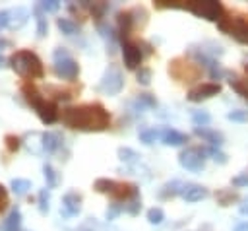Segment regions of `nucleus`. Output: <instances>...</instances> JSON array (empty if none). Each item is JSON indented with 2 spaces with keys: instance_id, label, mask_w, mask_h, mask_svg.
<instances>
[{
  "instance_id": "obj_13",
  "label": "nucleus",
  "mask_w": 248,
  "mask_h": 231,
  "mask_svg": "<svg viewBox=\"0 0 248 231\" xmlns=\"http://www.w3.org/2000/svg\"><path fill=\"white\" fill-rule=\"evenodd\" d=\"M134 23H136L134 10L120 12V14H118V35H120L122 41H128V39H130V33H132Z\"/></svg>"
},
{
  "instance_id": "obj_24",
  "label": "nucleus",
  "mask_w": 248,
  "mask_h": 231,
  "mask_svg": "<svg viewBox=\"0 0 248 231\" xmlns=\"http://www.w3.org/2000/svg\"><path fill=\"white\" fill-rule=\"evenodd\" d=\"M10 186H12V192H14V194L23 196V194H25V192L31 188V182H29L27 179H12Z\"/></svg>"
},
{
  "instance_id": "obj_33",
  "label": "nucleus",
  "mask_w": 248,
  "mask_h": 231,
  "mask_svg": "<svg viewBox=\"0 0 248 231\" xmlns=\"http://www.w3.org/2000/svg\"><path fill=\"white\" fill-rule=\"evenodd\" d=\"M140 210H141V200L140 198H132V200H128L124 204V212L130 214V215H138Z\"/></svg>"
},
{
  "instance_id": "obj_6",
  "label": "nucleus",
  "mask_w": 248,
  "mask_h": 231,
  "mask_svg": "<svg viewBox=\"0 0 248 231\" xmlns=\"http://www.w3.org/2000/svg\"><path fill=\"white\" fill-rule=\"evenodd\" d=\"M186 10H190L194 16L203 17L207 21H219L225 14V8L221 2L215 0H203V2H186Z\"/></svg>"
},
{
  "instance_id": "obj_4",
  "label": "nucleus",
  "mask_w": 248,
  "mask_h": 231,
  "mask_svg": "<svg viewBox=\"0 0 248 231\" xmlns=\"http://www.w3.org/2000/svg\"><path fill=\"white\" fill-rule=\"evenodd\" d=\"M95 190L103 192V194H108L116 202H120V200L128 202L132 198H140V188L136 184L118 182V181H112V179H97L95 181Z\"/></svg>"
},
{
  "instance_id": "obj_32",
  "label": "nucleus",
  "mask_w": 248,
  "mask_h": 231,
  "mask_svg": "<svg viewBox=\"0 0 248 231\" xmlns=\"http://www.w3.org/2000/svg\"><path fill=\"white\" fill-rule=\"evenodd\" d=\"M205 153L207 155H211V159L213 161H217V163H221V165H225L227 163V153H223L219 148H215V146H209L207 149H205Z\"/></svg>"
},
{
  "instance_id": "obj_21",
  "label": "nucleus",
  "mask_w": 248,
  "mask_h": 231,
  "mask_svg": "<svg viewBox=\"0 0 248 231\" xmlns=\"http://www.w3.org/2000/svg\"><path fill=\"white\" fill-rule=\"evenodd\" d=\"M33 12H35V19H37V37L39 39H43L46 33H48V23H46V16H45V12L39 8V4L33 8Z\"/></svg>"
},
{
  "instance_id": "obj_30",
  "label": "nucleus",
  "mask_w": 248,
  "mask_h": 231,
  "mask_svg": "<svg viewBox=\"0 0 248 231\" xmlns=\"http://www.w3.org/2000/svg\"><path fill=\"white\" fill-rule=\"evenodd\" d=\"M163 219H165V212L161 210V208H149L147 210V221L151 223V225H159V223H163Z\"/></svg>"
},
{
  "instance_id": "obj_39",
  "label": "nucleus",
  "mask_w": 248,
  "mask_h": 231,
  "mask_svg": "<svg viewBox=\"0 0 248 231\" xmlns=\"http://www.w3.org/2000/svg\"><path fill=\"white\" fill-rule=\"evenodd\" d=\"M138 103L143 105V107H155L157 105V101H155V97L151 93H140L138 95Z\"/></svg>"
},
{
  "instance_id": "obj_40",
  "label": "nucleus",
  "mask_w": 248,
  "mask_h": 231,
  "mask_svg": "<svg viewBox=\"0 0 248 231\" xmlns=\"http://www.w3.org/2000/svg\"><path fill=\"white\" fill-rule=\"evenodd\" d=\"M39 8L46 14V12H56L58 8H60V2L58 0H45V2H41L39 4Z\"/></svg>"
},
{
  "instance_id": "obj_10",
  "label": "nucleus",
  "mask_w": 248,
  "mask_h": 231,
  "mask_svg": "<svg viewBox=\"0 0 248 231\" xmlns=\"http://www.w3.org/2000/svg\"><path fill=\"white\" fill-rule=\"evenodd\" d=\"M54 74L60 78V80H68V82H74L79 74V64L72 58V56H66V58H60V60H54V66H52Z\"/></svg>"
},
{
  "instance_id": "obj_43",
  "label": "nucleus",
  "mask_w": 248,
  "mask_h": 231,
  "mask_svg": "<svg viewBox=\"0 0 248 231\" xmlns=\"http://www.w3.org/2000/svg\"><path fill=\"white\" fill-rule=\"evenodd\" d=\"M6 206H8V192H6V188L0 184V212H4Z\"/></svg>"
},
{
  "instance_id": "obj_47",
  "label": "nucleus",
  "mask_w": 248,
  "mask_h": 231,
  "mask_svg": "<svg viewBox=\"0 0 248 231\" xmlns=\"http://www.w3.org/2000/svg\"><path fill=\"white\" fill-rule=\"evenodd\" d=\"M4 64H6V60H4V56H2V54H0V68H2V66H4Z\"/></svg>"
},
{
  "instance_id": "obj_25",
  "label": "nucleus",
  "mask_w": 248,
  "mask_h": 231,
  "mask_svg": "<svg viewBox=\"0 0 248 231\" xmlns=\"http://www.w3.org/2000/svg\"><path fill=\"white\" fill-rule=\"evenodd\" d=\"M240 198H238V194L234 192V190H219L217 192V202L221 204V206H229V204H232V202H238Z\"/></svg>"
},
{
  "instance_id": "obj_36",
  "label": "nucleus",
  "mask_w": 248,
  "mask_h": 231,
  "mask_svg": "<svg viewBox=\"0 0 248 231\" xmlns=\"http://www.w3.org/2000/svg\"><path fill=\"white\" fill-rule=\"evenodd\" d=\"M124 212V206L122 204H118V202H112L108 208H107V214H105V217L110 221V219H114L118 214H122Z\"/></svg>"
},
{
  "instance_id": "obj_18",
  "label": "nucleus",
  "mask_w": 248,
  "mask_h": 231,
  "mask_svg": "<svg viewBox=\"0 0 248 231\" xmlns=\"http://www.w3.org/2000/svg\"><path fill=\"white\" fill-rule=\"evenodd\" d=\"M27 17H29V12L23 6H17L16 10H10V27H14V29L23 27L27 23Z\"/></svg>"
},
{
  "instance_id": "obj_20",
  "label": "nucleus",
  "mask_w": 248,
  "mask_h": 231,
  "mask_svg": "<svg viewBox=\"0 0 248 231\" xmlns=\"http://www.w3.org/2000/svg\"><path fill=\"white\" fill-rule=\"evenodd\" d=\"M182 186H184V184H182L180 181H170V182H167V184L161 186V190H159V198L169 200V198H172V196H180Z\"/></svg>"
},
{
  "instance_id": "obj_44",
  "label": "nucleus",
  "mask_w": 248,
  "mask_h": 231,
  "mask_svg": "<svg viewBox=\"0 0 248 231\" xmlns=\"http://www.w3.org/2000/svg\"><path fill=\"white\" fill-rule=\"evenodd\" d=\"M66 56H70V52H68V49H64V47H58V49L52 52V58H54V60H60V58H66Z\"/></svg>"
},
{
  "instance_id": "obj_31",
  "label": "nucleus",
  "mask_w": 248,
  "mask_h": 231,
  "mask_svg": "<svg viewBox=\"0 0 248 231\" xmlns=\"http://www.w3.org/2000/svg\"><path fill=\"white\" fill-rule=\"evenodd\" d=\"M43 173H45V179H46L48 188H54L58 184V173L52 169V165H45L43 167Z\"/></svg>"
},
{
  "instance_id": "obj_26",
  "label": "nucleus",
  "mask_w": 248,
  "mask_h": 231,
  "mask_svg": "<svg viewBox=\"0 0 248 231\" xmlns=\"http://www.w3.org/2000/svg\"><path fill=\"white\" fill-rule=\"evenodd\" d=\"M229 83H231V87H232V89H234L242 99H246V101H248V82H240L238 78L231 76Z\"/></svg>"
},
{
  "instance_id": "obj_19",
  "label": "nucleus",
  "mask_w": 248,
  "mask_h": 231,
  "mask_svg": "<svg viewBox=\"0 0 248 231\" xmlns=\"http://www.w3.org/2000/svg\"><path fill=\"white\" fill-rule=\"evenodd\" d=\"M2 231H21V214L17 208H12V212L2 223Z\"/></svg>"
},
{
  "instance_id": "obj_8",
  "label": "nucleus",
  "mask_w": 248,
  "mask_h": 231,
  "mask_svg": "<svg viewBox=\"0 0 248 231\" xmlns=\"http://www.w3.org/2000/svg\"><path fill=\"white\" fill-rule=\"evenodd\" d=\"M178 163L186 169V171H192V173H198L205 167V149L198 148V146H190L186 149L180 151L178 155Z\"/></svg>"
},
{
  "instance_id": "obj_22",
  "label": "nucleus",
  "mask_w": 248,
  "mask_h": 231,
  "mask_svg": "<svg viewBox=\"0 0 248 231\" xmlns=\"http://www.w3.org/2000/svg\"><path fill=\"white\" fill-rule=\"evenodd\" d=\"M81 6L83 8H87L89 12H91V16L93 17H103L105 16V12L108 10V4L107 2H81Z\"/></svg>"
},
{
  "instance_id": "obj_41",
  "label": "nucleus",
  "mask_w": 248,
  "mask_h": 231,
  "mask_svg": "<svg viewBox=\"0 0 248 231\" xmlns=\"http://www.w3.org/2000/svg\"><path fill=\"white\" fill-rule=\"evenodd\" d=\"M231 184L232 186H248V171L246 173H238L236 177H232Z\"/></svg>"
},
{
  "instance_id": "obj_48",
  "label": "nucleus",
  "mask_w": 248,
  "mask_h": 231,
  "mask_svg": "<svg viewBox=\"0 0 248 231\" xmlns=\"http://www.w3.org/2000/svg\"><path fill=\"white\" fill-rule=\"evenodd\" d=\"M244 68H246V74H248V64H246V66H244Z\"/></svg>"
},
{
  "instance_id": "obj_29",
  "label": "nucleus",
  "mask_w": 248,
  "mask_h": 231,
  "mask_svg": "<svg viewBox=\"0 0 248 231\" xmlns=\"http://www.w3.org/2000/svg\"><path fill=\"white\" fill-rule=\"evenodd\" d=\"M118 157H120V161H124V163H136V161L140 159V153H136V151L130 149V148H118Z\"/></svg>"
},
{
  "instance_id": "obj_2",
  "label": "nucleus",
  "mask_w": 248,
  "mask_h": 231,
  "mask_svg": "<svg viewBox=\"0 0 248 231\" xmlns=\"http://www.w3.org/2000/svg\"><path fill=\"white\" fill-rule=\"evenodd\" d=\"M8 64L17 76H21L25 80H41L45 76V66H43L41 58L33 50H27V49L16 50L8 58Z\"/></svg>"
},
{
  "instance_id": "obj_46",
  "label": "nucleus",
  "mask_w": 248,
  "mask_h": 231,
  "mask_svg": "<svg viewBox=\"0 0 248 231\" xmlns=\"http://www.w3.org/2000/svg\"><path fill=\"white\" fill-rule=\"evenodd\" d=\"M234 231H248V221H242V223H238V225L234 227Z\"/></svg>"
},
{
  "instance_id": "obj_27",
  "label": "nucleus",
  "mask_w": 248,
  "mask_h": 231,
  "mask_svg": "<svg viewBox=\"0 0 248 231\" xmlns=\"http://www.w3.org/2000/svg\"><path fill=\"white\" fill-rule=\"evenodd\" d=\"M157 138H161V130L159 128H147V130H141L140 132V140L143 142V144H153Z\"/></svg>"
},
{
  "instance_id": "obj_45",
  "label": "nucleus",
  "mask_w": 248,
  "mask_h": 231,
  "mask_svg": "<svg viewBox=\"0 0 248 231\" xmlns=\"http://www.w3.org/2000/svg\"><path fill=\"white\" fill-rule=\"evenodd\" d=\"M240 214H244V215H248V198L240 204Z\"/></svg>"
},
{
  "instance_id": "obj_38",
  "label": "nucleus",
  "mask_w": 248,
  "mask_h": 231,
  "mask_svg": "<svg viewBox=\"0 0 248 231\" xmlns=\"http://www.w3.org/2000/svg\"><path fill=\"white\" fill-rule=\"evenodd\" d=\"M4 142H6V148H8V151H16L17 148H19V144H21V140L17 138V136H14V134H8L6 138H4Z\"/></svg>"
},
{
  "instance_id": "obj_23",
  "label": "nucleus",
  "mask_w": 248,
  "mask_h": 231,
  "mask_svg": "<svg viewBox=\"0 0 248 231\" xmlns=\"http://www.w3.org/2000/svg\"><path fill=\"white\" fill-rule=\"evenodd\" d=\"M56 25H58V29L64 33V35H74V33H78V23L74 21V19H70V17H58L56 19Z\"/></svg>"
},
{
  "instance_id": "obj_42",
  "label": "nucleus",
  "mask_w": 248,
  "mask_h": 231,
  "mask_svg": "<svg viewBox=\"0 0 248 231\" xmlns=\"http://www.w3.org/2000/svg\"><path fill=\"white\" fill-rule=\"evenodd\" d=\"M10 27V10H0V31Z\"/></svg>"
},
{
  "instance_id": "obj_11",
  "label": "nucleus",
  "mask_w": 248,
  "mask_h": 231,
  "mask_svg": "<svg viewBox=\"0 0 248 231\" xmlns=\"http://www.w3.org/2000/svg\"><path fill=\"white\" fill-rule=\"evenodd\" d=\"M217 93H221L219 82H205V83H200V85L192 87V89L188 91L186 99L192 101V103H200V101L209 99V97H213V95H217Z\"/></svg>"
},
{
  "instance_id": "obj_37",
  "label": "nucleus",
  "mask_w": 248,
  "mask_h": 231,
  "mask_svg": "<svg viewBox=\"0 0 248 231\" xmlns=\"http://www.w3.org/2000/svg\"><path fill=\"white\" fill-rule=\"evenodd\" d=\"M136 78H138V83L149 85V82H151V70L149 68H140L138 74H136Z\"/></svg>"
},
{
  "instance_id": "obj_9",
  "label": "nucleus",
  "mask_w": 248,
  "mask_h": 231,
  "mask_svg": "<svg viewBox=\"0 0 248 231\" xmlns=\"http://www.w3.org/2000/svg\"><path fill=\"white\" fill-rule=\"evenodd\" d=\"M122 56H124V64L128 70H136L141 64L143 58V50H141V43L138 41H122Z\"/></svg>"
},
{
  "instance_id": "obj_17",
  "label": "nucleus",
  "mask_w": 248,
  "mask_h": 231,
  "mask_svg": "<svg viewBox=\"0 0 248 231\" xmlns=\"http://www.w3.org/2000/svg\"><path fill=\"white\" fill-rule=\"evenodd\" d=\"M41 146H43V149L46 151V153H54L60 146H62V136H60V132H43L41 134Z\"/></svg>"
},
{
  "instance_id": "obj_5",
  "label": "nucleus",
  "mask_w": 248,
  "mask_h": 231,
  "mask_svg": "<svg viewBox=\"0 0 248 231\" xmlns=\"http://www.w3.org/2000/svg\"><path fill=\"white\" fill-rule=\"evenodd\" d=\"M217 27L231 35L232 39H236L238 43L248 45V17L244 16H231V14H223V17L217 21Z\"/></svg>"
},
{
  "instance_id": "obj_7",
  "label": "nucleus",
  "mask_w": 248,
  "mask_h": 231,
  "mask_svg": "<svg viewBox=\"0 0 248 231\" xmlns=\"http://www.w3.org/2000/svg\"><path fill=\"white\" fill-rule=\"evenodd\" d=\"M124 87V74L116 64H108V68L105 70L97 89L103 91L105 95H116L120 93V89Z\"/></svg>"
},
{
  "instance_id": "obj_1",
  "label": "nucleus",
  "mask_w": 248,
  "mask_h": 231,
  "mask_svg": "<svg viewBox=\"0 0 248 231\" xmlns=\"http://www.w3.org/2000/svg\"><path fill=\"white\" fill-rule=\"evenodd\" d=\"M62 122L74 130L81 132H101L110 126L108 111L99 103H87L78 107H68L62 111Z\"/></svg>"
},
{
  "instance_id": "obj_35",
  "label": "nucleus",
  "mask_w": 248,
  "mask_h": 231,
  "mask_svg": "<svg viewBox=\"0 0 248 231\" xmlns=\"http://www.w3.org/2000/svg\"><path fill=\"white\" fill-rule=\"evenodd\" d=\"M48 190L46 188H43V190H39V210H41V214H46L48 212Z\"/></svg>"
},
{
  "instance_id": "obj_34",
  "label": "nucleus",
  "mask_w": 248,
  "mask_h": 231,
  "mask_svg": "<svg viewBox=\"0 0 248 231\" xmlns=\"http://www.w3.org/2000/svg\"><path fill=\"white\" fill-rule=\"evenodd\" d=\"M227 118H229V120H232V122H248V111L234 109V111L227 113Z\"/></svg>"
},
{
  "instance_id": "obj_28",
  "label": "nucleus",
  "mask_w": 248,
  "mask_h": 231,
  "mask_svg": "<svg viewBox=\"0 0 248 231\" xmlns=\"http://www.w3.org/2000/svg\"><path fill=\"white\" fill-rule=\"evenodd\" d=\"M192 122L196 124V126H207L209 122H211V115L207 113V111H194V115H192Z\"/></svg>"
},
{
  "instance_id": "obj_14",
  "label": "nucleus",
  "mask_w": 248,
  "mask_h": 231,
  "mask_svg": "<svg viewBox=\"0 0 248 231\" xmlns=\"http://www.w3.org/2000/svg\"><path fill=\"white\" fill-rule=\"evenodd\" d=\"M207 194H209V190L202 184H184L180 190V196L186 202H200V200L207 198Z\"/></svg>"
},
{
  "instance_id": "obj_49",
  "label": "nucleus",
  "mask_w": 248,
  "mask_h": 231,
  "mask_svg": "<svg viewBox=\"0 0 248 231\" xmlns=\"http://www.w3.org/2000/svg\"><path fill=\"white\" fill-rule=\"evenodd\" d=\"M79 231H89V229H79Z\"/></svg>"
},
{
  "instance_id": "obj_12",
  "label": "nucleus",
  "mask_w": 248,
  "mask_h": 231,
  "mask_svg": "<svg viewBox=\"0 0 248 231\" xmlns=\"http://www.w3.org/2000/svg\"><path fill=\"white\" fill-rule=\"evenodd\" d=\"M79 212H81V194L76 192V190L66 192L64 198H62V210H60V214L66 215V217H74Z\"/></svg>"
},
{
  "instance_id": "obj_15",
  "label": "nucleus",
  "mask_w": 248,
  "mask_h": 231,
  "mask_svg": "<svg viewBox=\"0 0 248 231\" xmlns=\"http://www.w3.org/2000/svg\"><path fill=\"white\" fill-rule=\"evenodd\" d=\"M194 134L200 136V138H203L205 142H209V144L215 146V148H219V146L225 142V136H223L221 132H217V130H213V128H207V126H196V128H194Z\"/></svg>"
},
{
  "instance_id": "obj_16",
  "label": "nucleus",
  "mask_w": 248,
  "mask_h": 231,
  "mask_svg": "<svg viewBox=\"0 0 248 231\" xmlns=\"http://www.w3.org/2000/svg\"><path fill=\"white\" fill-rule=\"evenodd\" d=\"M161 142L165 146H182L188 142V136L184 132H178L176 128H163L161 130Z\"/></svg>"
},
{
  "instance_id": "obj_3",
  "label": "nucleus",
  "mask_w": 248,
  "mask_h": 231,
  "mask_svg": "<svg viewBox=\"0 0 248 231\" xmlns=\"http://www.w3.org/2000/svg\"><path fill=\"white\" fill-rule=\"evenodd\" d=\"M21 93H23V99L35 109L37 116L41 118V122L45 124H54L58 120V107L54 101H48L33 83H23L21 85Z\"/></svg>"
}]
</instances>
